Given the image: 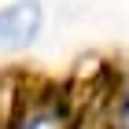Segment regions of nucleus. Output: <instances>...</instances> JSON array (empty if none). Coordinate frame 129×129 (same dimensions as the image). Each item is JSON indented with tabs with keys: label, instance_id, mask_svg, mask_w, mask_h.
Returning <instances> with one entry per match:
<instances>
[{
	"label": "nucleus",
	"instance_id": "2",
	"mask_svg": "<svg viewBox=\"0 0 129 129\" xmlns=\"http://www.w3.org/2000/svg\"><path fill=\"white\" fill-rule=\"evenodd\" d=\"M74 114L67 111L59 96H37V100H15L8 129H70Z\"/></svg>",
	"mask_w": 129,
	"mask_h": 129
},
{
	"label": "nucleus",
	"instance_id": "3",
	"mask_svg": "<svg viewBox=\"0 0 129 129\" xmlns=\"http://www.w3.org/2000/svg\"><path fill=\"white\" fill-rule=\"evenodd\" d=\"M111 125L114 129H129V85L122 89L118 103H114V111H111Z\"/></svg>",
	"mask_w": 129,
	"mask_h": 129
},
{
	"label": "nucleus",
	"instance_id": "1",
	"mask_svg": "<svg viewBox=\"0 0 129 129\" xmlns=\"http://www.w3.org/2000/svg\"><path fill=\"white\" fill-rule=\"evenodd\" d=\"M44 33L41 0H11L0 8V52H26Z\"/></svg>",
	"mask_w": 129,
	"mask_h": 129
}]
</instances>
